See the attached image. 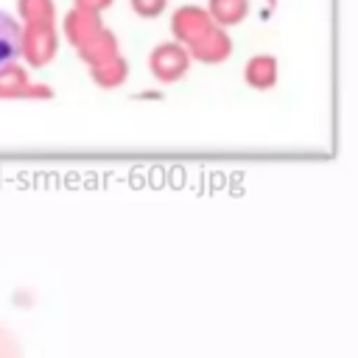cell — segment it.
<instances>
[{"instance_id":"5b68a950","label":"cell","mask_w":358,"mask_h":358,"mask_svg":"<svg viewBox=\"0 0 358 358\" xmlns=\"http://www.w3.org/2000/svg\"><path fill=\"white\" fill-rule=\"evenodd\" d=\"M207 14L213 17L215 25L232 28L246 20L249 14V0H207Z\"/></svg>"},{"instance_id":"3957f363","label":"cell","mask_w":358,"mask_h":358,"mask_svg":"<svg viewBox=\"0 0 358 358\" xmlns=\"http://www.w3.org/2000/svg\"><path fill=\"white\" fill-rule=\"evenodd\" d=\"M215 22H213V17L207 14V8H201V6H179L176 11H173V17H171V34H173V39L176 42H182V45H190L193 39H199L207 28H213Z\"/></svg>"},{"instance_id":"277c9868","label":"cell","mask_w":358,"mask_h":358,"mask_svg":"<svg viewBox=\"0 0 358 358\" xmlns=\"http://www.w3.org/2000/svg\"><path fill=\"white\" fill-rule=\"evenodd\" d=\"M277 78H280V64H277V56L271 53H255L243 67V81L257 92L271 90Z\"/></svg>"},{"instance_id":"6da1fadb","label":"cell","mask_w":358,"mask_h":358,"mask_svg":"<svg viewBox=\"0 0 358 358\" xmlns=\"http://www.w3.org/2000/svg\"><path fill=\"white\" fill-rule=\"evenodd\" d=\"M190 53H187V48L182 45V42H162V45H157L154 50H151V59H148V64H151V73L159 78V81H165V84H171V81H179L185 73H187V67H190Z\"/></svg>"},{"instance_id":"52a82bcc","label":"cell","mask_w":358,"mask_h":358,"mask_svg":"<svg viewBox=\"0 0 358 358\" xmlns=\"http://www.w3.org/2000/svg\"><path fill=\"white\" fill-rule=\"evenodd\" d=\"M168 0H131V8L140 14V17H159L165 11Z\"/></svg>"},{"instance_id":"8992f818","label":"cell","mask_w":358,"mask_h":358,"mask_svg":"<svg viewBox=\"0 0 358 358\" xmlns=\"http://www.w3.org/2000/svg\"><path fill=\"white\" fill-rule=\"evenodd\" d=\"M20 45H22L20 25L8 14L0 11V70L20 56Z\"/></svg>"},{"instance_id":"7a4b0ae2","label":"cell","mask_w":358,"mask_h":358,"mask_svg":"<svg viewBox=\"0 0 358 358\" xmlns=\"http://www.w3.org/2000/svg\"><path fill=\"white\" fill-rule=\"evenodd\" d=\"M185 48H187L190 59H196V62H201V64H221V62H227V59L232 56V50H235L232 36H229L227 28H221V25L207 28L199 39H193V42L185 45Z\"/></svg>"}]
</instances>
